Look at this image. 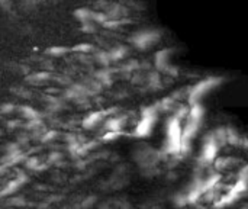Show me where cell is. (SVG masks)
I'll return each instance as SVG.
<instances>
[{
  "label": "cell",
  "instance_id": "6da1fadb",
  "mask_svg": "<svg viewBox=\"0 0 248 209\" xmlns=\"http://www.w3.org/2000/svg\"><path fill=\"white\" fill-rule=\"evenodd\" d=\"M99 121V115L97 113H95V115H90L88 118L84 121V126H87V128H90L92 125H96V122Z\"/></svg>",
  "mask_w": 248,
  "mask_h": 209
},
{
  "label": "cell",
  "instance_id": "7a4b0ae2",
  "mask_svg": "<svg viewBox=\"0 0 248 209\" xmlns=\"http://www.w3.org/2000/svg\"><path fill=\"white\" fill-rule=\"evenodd\" d=\"M26 167H28V169H38V167H39V160H38V158H31V160H28Z\"/></svg>",
  "mask_w": 248,
  "mask_h": 209
},
{
  "label": "cell",
  "instance_id": "3957f363",
  "mask_svg": "<svg viewBox=\"0 0 248 209\" xmlns=\"http://www.w3.org/2000/svg\"><path fill=\"white\" fill-rule=\"evenodd\" d=\"M12 109H13V106H12L10 103H5L2 108H0V110H2L3 113H7V112H10Z\"/></svg>",
  "mask_w": 248,
  "mask_h": 209
},
{
  "label": "cell",
  "instance_id": "277c9868",
  "mask_svg": "<svg viewBox=\"0 0 248 209\" xmlns=\"http://www.w3.org/2000/svg\"><path fill=\"white\" fill-rule=\"evenodd\" d=\"M23 202H25L23 199H12V200H10L12 205H23Z\"/></svg>",
  "mask_w": 248,
  "mask_h": 209
},
{
  "label": "cell",
  "instance_id": "5b68a950",
  "mask_svg": "<svg viewBox=\"0 0 248 209\" xmlns=\"http://www.w3.org/2000/svg\"><path fill=\"white\" fill-rule=\"evenodd\" d=\"M54 136H55V132H50V134H47L44 136V139L45 141H51V138H54Z\"/></svg>",
  "mask_w": 248,
  "mask_h": 209
}]
</instances>
